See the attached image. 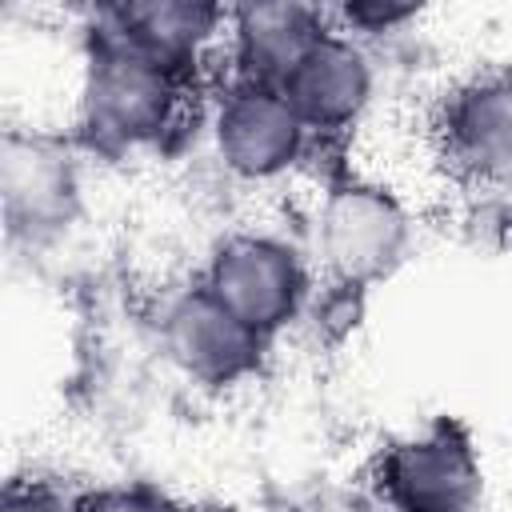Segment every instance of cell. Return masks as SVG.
Segmentation results:
<instances>
[{
	"mask_svg": "<svg viewBox=\"0 0 512 512\" xmlns=\"http://www.w3.org/2000/svg\"><path fill=\"white\" fill-rule=\"evenodd\" d=\"M324 268L340 284H372L388 276L408 252L404 208L372 184H340L328 192L316 224Z\"/></svg>",
	"mask_w": 512,
	"mask_h": 512,
	"instance_id": "obj_4",
	"label": "cell"
},
{
	"mask_svg": "<svg viewBox=\"0 0 512 512\" xmlns=\"http://www.w3.org/2000/svg\"><path fill=\"white\" fill-rule=\"evenodd\" d=\"M308 132H340L372 100V64L348 36L324 32L276 84Z\"/></svg>",
	"mask_w": 512,
	"mask_h": 512,
	"instance_id": "obj_9",
	"label": "cell"
},
{
	"mask_svg": "<svg viewBox=\"0 0 512 512\" xmlns=\"http://www.w3.org/2000/svg\"><path fill=\"white\" fill-rule=\"evenodd\" d=\"M0 200L12 240H44L72 220L76 172L68 152L36 132H4L0 144Z\"/></svg>",
	"mask_w": 512,
	"mask_h": 512,
	"instance_id": "obj_7",
	"label": "cell"
},
{
	"mask_svg": "<svg viewBox=\"0 0 512 512\" xmlns=\"http://www.w3.org/2000/svg\"><path fill=\"white\" fill-rule=\"evenodd\" d=\"M240 80L280 84L288 68L324 36V12L308 4H248L232 12Z\"/></svg>",
	"mask_w": 512,
	"mask_h": 512,
	"instance_id": "obj_10",
	"label": "cell"
},
{
	"mask_svg": "<svg viewBox=\"0 0 512 512\" xmlns=\"http://www.w3.org/2000/svg\"><path fill=\"white\" fill-rule=\"evenodd\" d=\"M340 16H344V24L348 28H360V32H384V28H400L404 20H412L416 16V8H408V4H348V8H340Z\"/></svg>",
	"mask_w": 512,
	"mask_h": 512,
	"instance_id": "obj_13",
	"label": "cell"
},
{
	"mask_svg": "<svg viewBox=\"0 0 512 512\" xmlns=\"http://www.w3.org/2000/svg\"><path fill=\"white\" fill-rule=\"evenodd\" d=\"M204 288L236 320H244L252 332L268 340L288 320H296L304 292H308V272L284 240L240 232V236H228L212 252Z\"/></svg>",
	"mask_w": 512,
	"mask_h": 512,
	"instance_id": "obj_2",
	"label": "cell"
},
{
	"mask_svg": "<svg viewBox=\"0 0 512 512\" xmlns=\"http://www.w3.org/2000/svg\"><path fill=\"white\" fill-rule=\"evenodd\" d=\"M216 152L228 172L244 180H272L288 172L308 140V128L292 112L280 88L240 80L228 88L216 112Z\"/></svg>",
	"mask_w": 512,
	"mask_h": 512,
	"instance_id": "obj_6",
	"label": "cell"
},
{
	"mask_svg": "<svg viewBox=\"0 0 512 512\" xmlns=\"http://www.w3.org/2000/svg\"><path fill=\"white\" fill-rule=\"evenodd\" d=\"M164 348L188 380L228 388L256 372L264 336L236 320L208 288H192L164 316Z\"/></svg>",
	"mask_w": 512,
	"mask_h": 512,
	"instance_id": "obj_8",
	"label": "cell"
},
{
	"mask_svg": "<svg viewBox=\"0 0 512 512\" xmlns=\"http://www.w3.org/2000/svg\"><path fill=\"white\" fill-rule=\"evenodd\" d=\"M180 72L136 52L112 32L96 36L84 72V128L104 148H140L164 136L176 116Z\"/></svg>",
	"mask_w": 512,
	"mask_h": 512,
	"instance_id": "obj_1",
	"label": "cell"
},
{
	"mask_svg": "<svg viewBox=\"0 0 512 512\" xmlns=\"http://www.w3.org/2000/svg\"><path fill=\"white\" fill-rule=\"evenodd\" d=\"M380 496L392 512H480L484 476L468 436L436 424L392 444L380 460Z\"/></svg>",
	"mask_w": 512,
	"mask_h": 512,
	"instance_id": "obj_3",
	"label": "cell"
},
{
	"mask_svg": "<svg viewBox=\"0 0 512 512\" xmlns=\"http://www.w3.org/2000/svg\"><path fill=\"white\" fill-rule=\"evenodd\" d=\"M4 512H72V504L64 496H56L48 484L16 480L4 492Z\"/></svg>",
	"mask_w": 512,
	"mask_h": 512,
	"instance_id": "obj_14",
	"label": "cell"
},
{
	"mask_svg": "<svg viewBox=\"0 0 512 512\" xmlns=\"http://www.w3.org/2000/svg\"><path fill=\"white\" fill-rule=\"evenodd\" d=\"M112 36L132 44L136 52L160 60L172 72H184L196 52L212 40L224 12L212 4H184V0H152V4H128L112 12Z\"/></svg>",
	"mask_w": 512,
	"mask_h": 512,
	"instance_id": "obj_11",
	"label": "cell"
},
{
	"mask_svg": "<svg viewBox=\"0 0 512 512\" xmlns=\"http://www.w3.org/2000/svg\"><path fill=\"white\" fill-rule=\"evenodd\" d=\"M72 512H176V508L152 488L116 484V488H96V492L72 500Z\"/></svg>",
	"mask_w": 512,
	"mask_h": 512,
	"instance_id": "obj_12",
	"label": "cell"
},
{
	"mask_svg": "<svg viewBox=\"0 0 512 512\" xmlns=\"http://www.w3.org/2000/svg\"><path fill=\"white\" fill-rule=\"evenodd\" d=\"M440 148L448 164L480 184L512 180V68L468 76L440 112Z\"/></svg>",
	"mask_w": 512,
	"mask_h": 512,
	"instance_id": "obj_5",
	"label": "cell"
}]
</instances>
